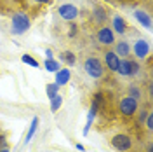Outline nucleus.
Here are the masks:
<instances>
[{
	"mask_svg": "<svg viewBox=\"0 0 153 152\" xmlns=\"http://www.w3.org/2000/svg\"><path fill=\"white\" fill-rule=\"evenodd\" d=\"M84 67H85L87 75H91L92 79H101V77L105 75V65H103V61L99 58H96V56L87 58Z\"/></svg>",
	"mask_w": 153,
	"mask_h": 152,
	"instance_id": "f257e3e1",
	"label": "nucleus"
},
{
	"mask_svg": "<svg viewBox=\"0 0 153 152\" xmlns=\"http://www.w3.org/2000/svg\"><path fill=\"white\" fill-rule=\"evenodd\" d=\"M117 72L124 77H132L139 72V65L136 61H132V59H129V58H124V59H120Z\"/></svg>",
	"mask_w": 153,
	"mask_h": 152,
	"instance_id": "f03ea898",
	"label": "nucleus"
},
{
	"mask_svg": "<svg viewBox=\"0 0 153 152\" xmlns=\"http://www.w3.org/2000/svg\"><path fill=\"white\" fill-rule=\"evenodd\" d=\"M28 28H30V19L26 14L18 12V14L12 16V33L21 35V33H25Z\"/></svg>",
	"mask_w": 153,
	"mask_h": 152,
	"instance_id": "7ed1b4c3",
	"label": "nucleus"
},
{
	"mask_svg": "<svg viewBox=\"0 0 153 152\" xmlns=\"http://www.w3.org/2000/svg\"><path fill=\"white\" fill-rule=\"evenodd\" d=\"M118 110H120V114L125 115V117H132V115L137 112V100H134L132 96L122 98L120 103H118Z\"/></svg>",
	"mask_w": 153,
	"mask_h": 152,
	"instance_id": "20e7f679",
	"label": "nucleus"
},
{
	"mask_svg": "<svg viewBox=\"0 0 153 152\" xmlns=\"http://www.w3.org/2000/svg\"><path fill=\"white\" fill-rule=\"evenodd\" d=\"M110 143H111V147L113 149H117V150L120 152H127L132 149V140H131V136L129 135H115L113 138L110 140Z\"/></svg>",
	"mask_w": 153,
	"mask_h": 152,
	"instance_id": "39448f33",
	"label": "nucleus"
},
{
	"mask_svg": "<svg viewBox=\"0 0 153 152\" xmlns=\"http://www.w3.org/2000/svg\"><path fill=\"white\" fill-rule=\"evenodd\" d=\"M97 42L99 44H103V46H111L115 42V32L110 26H101V28L97 30Z\"/></svg>",
	"mask_w": 153,
	"mask_h": 152,
	"instance_id": "423d86ee",
	"label": "nucleus"
},
{
	"mask_svg": "<svg viewBox=\"0 0 153 152\" xmlns=\"http://www.w3.org/2000/svg\"><path fill=\"white\" fill-rule=\"evenodd\" d=\"M57 14L63 19H66V21H73L78 16V9H76L73 4H63V5L57 7Z\"/></svg>",
	"mask_w": 153,
	"mask_h": 152,
	"instance_id": "0eeeda50",
	"label": "nucleus"
},
{
	"mask_svg": "<svg viewBox=\"0 0 153 152\" xmlns=\"http://www.w3.org/2000/svg\"><path fill=\"white\" fill-rule=\"evenodd\" d=\"M134 54L139 59H144L150 54V44L146 40H143V38H139L137 42H134Z\"/></svg>",
	"mask_w": 153,
	"mask_h": 152,
	"instance_id": "6e6552de",
	"label": "nucleus"
},
{
	"mask_svg": "<svg viewBox=\"0 0 153 152\" xmlns=\"http://www.w3.org/2000/svg\"><path fill=\"white\" fill-rule=\"evenodd\" d=\"M118 63H120V58L117 56L115 51H106L105 53V65L110 72H117L118 68Z\"/></svg>",
	"mask_w": 153,
	"mask_h": 152,
	"instance_id": "1a4fd4ad",
	"label": "nucleus"
},
{
	"mask_svg": "<svg viewBox=\"0 0 153 152\" xmlns=\"http://www.w3.org/2000/svg\"><path fill=\"white\" fill-rule=\"evenodd\" d=\"M115 53H117L118 58H127L131 54V46H129V42H127V40H118L117 46H115Z\"/></svg>",
	"mask_w": 153,
	"mask_h": 152,
	"instance_id": "9d476101",
	"label": "nucleus"
},
{
	"mask_svg": "<svg viewBox=\"0 0 153 152\" xmlns=\"http://www.w3.org/2000/svg\"><path fill=\"white\" fill-rule=\"evenodd\" d=\"M70 77H71V72H70L68 68H59V70L56 72V84H57V86L68 84Z\"/></svg>",
	"mask_w": 153,
	"mask_h": 152,
	"instance_id": "9b49d317",
	"label": "nucleus"
},
{
	"mask_svg": "<svg viewBox=\"0 0 153 152\" xmlns=\"http://www.w3.org/2000/svg\"><path fill=\"white\" fill-rule=\"evenodd\" d=\"M134 16H136V19L143 25L144 28H152V18H150V14H146L144 11H136Z\"/></svg>",
	"mask_w": 153,
	"mask_h": 152,
	"instance_id": "f8f14e48",
	"label": "nucleus"
},
{
	"mask_svg": "<svg viewBox=\"0 0 153 152\" xmlns=\"http://www.w3.org/2000/svg\"><path fill=\"white\" fill-rule=\"evenodd\" d=\"M113 32L115 33H125L127 32V23L122 19V16H115L113 18Z\"/></svg>",
	"mask_w": 153,
	"mask_h": 152,
	"instance_id": "ddd939ff",
	"label": "nucleus"
},
{
	"mask_svg": "<svg viewBox=\"0 0 153 152\" xmlns=\"http://www.w3.org/2000/svg\"><path fill=\"white\" fill-rule=\"evenodd\" d=\"M37 128H38V117H33V119H31V126H30L28 133H26V140H25L26 143H30V140L33 138V135H35V131H37Z\"/></svg>",
	"mask_w": 153,
	"mask_h": 152,
	"instance_id": "4468645a",
	"label": "nucleus"
},
{
	"mask_svg": "<svg viewBox=\"0 0 153 152\" xmlns=\"http://www.w3.org/2000/svg\"><path fill=\"white\" fill-rule=\"evenodd\" d=\"M61 105H63V98H61V95H54L52 98H51V110H52V112H57Z\"/></svg>",
	"mask_w": 153,
	"mask_h": 152,
	"instance_id": "2eb2a0df",
	"label": "nucleus"
},
{
	"mask_svg": "<svg viewBox=\"0 0 153 152\" xmlns=\"http://www.w3.org/2000/svg\"><path fill=\"white\" fill-rule=\"evenodd\" d=\"M94 19H96V23H105L106 21V12H105V9H101V7H96V11H94Z\"/></svg>",
	"mask_w": 153,
	"mask_h": 152,
	"instance_id": "dca6fc26",
	"label": "nucleus"
},
{
	"mask_svg": "<svg viewBox=\"0 0 153 152\" xmlns=\"http://www.w3.org/2000/svg\"><path fill=\"white\" fill-rule=\"evenodd\" d=\"M45 70H49V72H57L59 70V63L54 61V59H45Z\"/></svg>",
	"mask_w": 153,
	"mask_h": 152,
	"instance_id": "f3484780",
	"label": "nucleus"
},
{
	"mask_svg": "<svg viewBox=\"0 0 153 152\" xmlns=\"http://www.w3.org/2000/svg\"><path fill=\"white\" fill-rule=\"evenodd\" d=\"M61 59H63V61H66L68 65H75V54H73V53H70V51L63 53V54H61Z\"/></svg>",
	"mask_w": 153,
	"mask_h": 152,
	"instance_id": "a211bd4d",
	"label": "nucleus"
},
{
	"mask_svg": "<svg viewBox=\"0 0 153 152\" xmlns=\"http://www.w3.org/2000/svg\"><path fill=\"white\" fill-rule=\"evenodd\" d=\"M21 59H23V63H26V65H31V67H35V68L38 67V61L33 56H30V54H23Z\"/></svg>",
	"mask_w": 153,
	"mask_h": 152,
	"instance_id": "6ab92c4d",
	"label": "nucleus"
},
{
	"mask_svg": "<svg viewBox=\"0 0 153 152\" xmlns=\"http://www.w3.org/2000/svg\"><path fill=\"white\" fill-rule=\"evenodd\" d=\"M57 89H59V86L54 82V84H49L47 86V96L49 98H52L54 95H57Z\"/></svg>",
	"mask_w": 153,
	"mask_h": 152,
	"instance_id": "aec40b11",
	"label": "nucleus"
},
{
	"mask_svg": "<svg viewBox=\"0 0 153 152\" xmlns=\"http://www.w3.org/2000/svg\"><path fill=\"white\" fill-rule=\"evenodd\" d=\"M129 91H131V96H132L134 100H137V98H141V91H139V89H137V87H131V89H129Z\"/></svg>",
	"mask_w": 153,
	"mask_h": 152,
	"instance_id": "412c9836",
	"label": "nucleus"
},
{
	"mask_svg": "<svg viewBox=\"0 0 153 152\" xmlns=\"http://www.w3.org/2000/svg\"><path fill=\"white\" fill-rule=\"evenodd\" d=\"M146 128H148V129L153 128V115L150 114V112H148V115H146Z\"/></svg>",
	"mask_w": 153,
	"mask_h": 152,
	"instance_id": "4be33fe9",
	"label": "nucleus"
},
{
	"mask_svg": "<svg viewBox=\"0 0 153 152\" xmlns=\"http://www.w3.org/2000/svg\"><path fill=\"white\" fill-rule=\"evenodd\" d=\"M146 115H148V112H141L139 114V123H143L144 119H146Z\"/></svg>",
	"mask_w": 153,
	"mask_h": 152,
	"instance_id": "5701e85b",
	"label": "nucleus"
},
{
	"mask_svg": "<svg viewBox=\"0 0 153 152\" xmlns=\"http://www.w3.org/2000/svg\"><path fill=\"white\" fill-rule=\"evenodd\" d=\"M68 33H70L71 37H73V35H75V33H76V26H75V25H71V30H70Z\"/></svg>",
	"mask_w": 153,
	"mask_h": 152,
	"instance_id": "b1692460",
	"label": "nucleus"
},
{
	"mask_svg": "<svg viewBox=\"0 0 153 152\" xmlns=\"http://www.w3.org/2000/svg\"><path fill=\"white\" fill-rule=\"evenodd\" d=\"M45 56H47V59H52V51L51 49H45Z\"/></svg>",
	"mask_w": 153,
	"mask_h": 152,
	"instance_id": "393cba45",
	"label": "nucleus"
},
{
	"mask_svg": "<svg viewBox=\"0 0 153 152\" xmlns=\"http://www.w3.org/2000/svg\"><path fill=\"white\" fill-rule=\"evenodd\" d=\"M76 149H78V150H85V149H84V145H82V143H76Z\"/></svg>",
	"mask_w": 153,
	"mask_h": 152,
	"instance_id": "a878e982",
	"label": "nucleus"
},
{
	"mask_svg": "<svg viewBox=\"0 0 153 152\" xmlns=\"http://www.w3.org/2000/svg\"><path fill=\"white\" fill-rule=\"evenodd\" d=\"M35 2H38V4H49L51 0H35Z\"/></svg>",
	"mask_w": 153,
	"mask_h": 152,
	"instance_id": "bb28decb",
	"label": "nucleus"
},
{
	"mask_svg": "<svg viewBox=\"0 0 153 152\" xmlns=\"http://www.w3.org/2000/svg\"><path fill=\"white\" fill-rule=\"evenodd\" d=\"M0 152H9V150H7V147H5V149H0Z\"/></svg>",
	"mask_w": 153,
	"mask_h": 152,
	"instance_id": "cd10ccee",
	"label": "nucleus"
},
{
	"mask_svg": "<svg viewBox=\"0 0 153 152\" xmlns=\"http://www.w3.org/2000/svg\"><path fill=\"white\" fill-rule=\"evenodd\" d=\"M148 152H153V149H152V145H150V147H148Z\"/></svg>",
	"mask_w": 153,
	"mask_h": 152,
	"instance_id": "c85d7f7f",
	"label": "nucleus"
}]
</instances>
